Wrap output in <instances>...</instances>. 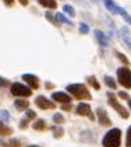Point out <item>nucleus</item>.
Instances as JSON below:
<instances>
[{"instance_id": "1", "label": "nucleus", "mask_w": 131, "mask_h": 147, "mask_svg": "<svg viewBox=\"0 0 131 147\" xmlns=\"http://www.w3.org/2000/svg\"><path fill=\"white\" fill-rule=\"evenodd\" d=\"M120 142H121V130L114 127L109 130L105 137L102 139V144L103 147H120Z\"/></svg>"}, {"instance_id": "2", "label": "nucleus", "mask_w": 131, "mask_h": 147, "mask_svg": "<svg viewBox=\"0 0 131 147\" xmlns=\"http://www.w3.org/2000/svg\"><path fill=\"white\" fill-rule=\"evenodd\" d=\"M67 91L78 100H91V94L84 84H68Z\"/></svg>"}, {"instance_id": "3", "label": "nucleus", "mask_w": 131, "mask_h": 147, "mask_svg": "<svg viewBox=\"0 0 131 147\" xmlns=\"http://www.w3.org/2000/svg\"><path fill=\"white\" fill-rule=\"evenodd\" d=\"M117 80L124 88H131V70L124 66L117 69Z\"/></svg>"}, {"instance_id": "4", "label": "nucleus", "mask_w": 131, "mask_h": 147, "mask_svg": "<svg viewBox=\"0 0 131 147\" xmlns=\"http://www.w3.org/2000/svg\"><path fill=\"white\" fill-rule=\"evenodd\" d=\"M11 94L13 95H15V97H29L31 94H32V91L29 87H27V86H22L20 83H14L13 86H11Z\"/></svg>"}, {"instance_id": "5", "label": "nucleus", "mask_w": 131, "mask_h": 147, "mask_svg": "<svg viewBox=\"0 0 131 147\" xmlns=\"http://www.w3.org/2000/svg\"><path fill=\"white\" fill-rule=\"evenodd\" d=\"M108 97H109V104L114 108V111H117L121 118L127 119V118H128V111H127L126 108H123V107H121L120 104H119V101L116 100V97H114L112 92H108Z\"/></svg>"}, {"instance_id": "6", "label": "nucleus", "mask_w": 131, "mask_h": 147, "mask_svg": "<svg viewBox=\"0 0 131 147\" xmlns=\"http://www.w3.org/2000/svg\"><path fill=\"white\" fill-rule=\"evenodd\" d=\"M76 112L78 115H82V116H88L91 121H94V113L91 111V107L88 105V104H84V102H81L78 107H77Z\"/></svg>"}, {"instance_id": "7", "label": "nucleus", "mask_w": 131, "mask_h": 147, "mask_svg": "<svg viewBox=\"0 0 131 147\" xmlns=\"http://www.w3.org/2000/svg\"><path fill=\"white\" fill-rule=\"evenodd\" d=\"M96 115H98V119H99V125H102V126H110L112 125V121L108 116V112L103 108H98L96 109Z\"/></svg>"}, {"instance_id": "8", "label": "nucleus", "mask_w": 131, "mask_h": 147, "mask_svg": "<svg viewBox=\"0 0 131 147\" xmlns=\"http://www.w3.org/2000/svg\"><path fill=\"white\" fill-rule=\"evenodd\" d=\"M35 104H36L41 109H52V108H55V104L52 101H49V100H46V97H42V95H39V97L35 100Z\"/></svg>"}, {"instance_id": "9", "label": "nucleus", "mask_w": 131, "mask_h": 147, "mask_svg": "<svg viewBox=\"0 0 131 147\" xmlns=\"http://www.w3.org/2000/svg\"><path fill=\"white\" fill-rule=\"evenodd\" d=\"M22 80L31 87V88H38L39 87V80L38 77H35V74H22Z\"/></svg>"}, {"instance_id": "10", "label": "nucleus", "mask_w": 131, "mask_h": 147, "mask_svg": "<svg viewBox=\"0 0 131 147\" xmlns=\"http://www.w3.org/2000/svg\"><path fill=\"white\" fill-rule=\"evenodd\" d=\"M52 97H53L55 101L61 102V104H70L71 102V97H68L66 92H55Z\"/></svg>"}, {"instance_id": "11", "label": "nucleus", "mask_w": 131, "mask_h": 147, "mask_svg": "<svg viewBox=\"0 0 131 147\" xmlns=\"http://www.w3.org/2000/svg\"><path fill=\"white\" fill-rule=\"evenodd\" d=\"M95 35H96V38H98V42L102 46H108L109 44V39L105 36L103 32H100V31H95Z\"/></svg>"}, {"instance_id": "12", "label": "nucleus", "mask_w": 131, "mask_h": 147, "mask_svg": "<svg viewBox=\"0 0 131 147\" xmlns=\"http://www.w3.org/2000/svg\"><path fill=\"white\" fill-rule=\"evenodd\" d=\"M39 1V4L41 6H43V7H47V9H56L57 7V3H56L55 0H38Z\"/></svg>"}, {"instance_id": "13", "label": "nucleus", "mask_w": 131, "mask_h": 147, "mask_svg": "<svg viewBox=\"0 0 131 147\" xmlns=\"http://www.w3.org/2000/svg\"><path fill=\"white\" fill-rule=\"evenodd\" d=\"M14 105H15V108H17L18 111H22V109H27L29 104H28L27 100H17V101L14 102Z\"/></svg>"}, {"instance_id": "14", "label": "nucleus", "mask_w": 131, "mask_h": 147, "mask_svg": "<svg viewBox=\"0 0 131 147\" xmlns=\"http://www.w3.org/2000/svg\"><path fill=\"white\" fill-rule=\"evenodd\" d=\"M11 133H13V130L10 127L6 126L3 122H0V136H10Z\"/></svg>"}, {"instance_id": "15", "label": "nucleus", "mask_w": 131, "mask_h": 147, "mask_svg": "<svg viewBox=\"0 0 131 147\" xmlns=\"http://www.w3.org/2000/svg\"><path fill=\"white\" fill-rule=\"evenodd\" d=\"M0 146L3 147H20L18 140H9V142H0Z\"/></svg>"}, {"instance_id": "16", "label": "nucleus", "mask_w": 131, "mask_h": 147, "mask_svg": "<svg viewBox=\"0 0 131 147\" xmlns=\"http://www.w3.org/2000/svg\"><path fill=\"white\" fill-rule=\"evenodd\" d=\"M103 80H105V84H106L109 88H113V90H114V88L117 87V86H116V81L113 80V77H110V76H105V79Z\"/></svg>"}, {"instance_id": "17", "label": "nucleus", "mask_w": 131, "mask_h": 147, "mask_svg": "<svg viewBox=\"0 0 131 147\" xmlns=\"http://www.w3.org/2000/svg\"><path fill=\"white\" fill-rule=\"evenodd\" d=\"M45 126H46V123H45L43 119H38V121L33 122V129L35 130H43Z\"/></svg>"}, {"instance_id": "18", "label": "nucleus", "mask_w": 131, "mask_h": 147, "mask_svg": "<svg viewBox=\"0 0 131 147\" xmlns=\"http://www.w3.org/2000/svg\"><path fill=\"white\" fill-rule=\"evenodd\" d=\"M0 121L3 123H6V122L10 121V113H9V111H6V109H1L0 111Z\"/></svg>"}, {"instance_id": "19", "label": "nucleus", "mask_w": 131, "mask_h": 147, "mask_svg": "<svg viewBox=\"0 0 131 147\" xmlns=\"http://www.w3.org/2000/svg\"><path fill=\"white\" fill-rule=\"evenodd\" d=\"M87 81H88V83H89V84H92V87H94L95 90H99V88H100V86H99L98 80L95 79L94 76H91V77H88V79H87Z\"/></svg>"}, {"instance_id": "20", "label": "nucleus", "mask_w": 131, "mask_h": 147, "mask_svg": "<svg viewBox=\"0 0 131 147\" xmlns=\"http://www.w3.org/2000/svg\"><path fill=\"white\" fill-rule=\"evenodd\" d=\"M63 133H64V130H63L60 126H55V127H53V136H55V137H61Z\"/></svg>"}, {"instance_id": "21", "label": "nucleus", "mask_w": 131, "mask_h": 147, "mask_svg": "<svg viewBox=\"0 0 131 147\" xmlns=\"http://www.w3.org/2000/svg\"><path fill=\"white\" fill-rule=\"evenodd\" d=\"M63 9H64V11L67 13V14H68L70 17H74V16H76V11H74V9H73V7H71L70 4H66Z\"/></svg>"}, {"instance_id": "22", "label": "nucleus", "mask_w": 131, "mask_h": 147, "mask_svg": "<svg viewBox=\"0 0 131 147\" xmlns=\"http://www.w3.org/2000/svg\"><path fill=\"white\" fill-rule=\"evenodd\" d=\"M121 34H123V35H126V38H123V39H124V42L127 44V46H128V48L131 49V41L128 39V36H127V35H128V30H127V28H123Z\"/></svg>"}, {"instance_id": "23", "label": "nucleus", "mask_w": 131, "mask_h": 147, "mask_svg": "<svg viewBox=\"0 0 131 147\" xmlns=\"http://www.w3.org/2000/svg\"><path fill=\"white\" fill-rule=\"evenodd\" d=\"M56 18H57V21H59V23L71 24V23H70V21H68V18H66V17H64V16H63V14H61V13H57V14H56Z\"/></svg>"}, {"instance_id": "24", "label": "nucleus", "mask_w": 131, "mask_h": 147, "mask_svg": "<svg viewBox=\"0 0 131 147\" xmlns=\"http://www.w3.org/2000/svg\"><path fill=\"white\" fill-rule=\"evenodd\" d=\"M45 17H46V20H47V21H50V23H52V24H55V25H57V24H59V21H56V20H55V17L52 16V13L46 11V14H45Z\"/></svg>"}, {"instance_id": "25", "label": "nucleus", "mask_w": 131, "mask_h": 147, "mask_svg": "<svg viewBox=\"0 0 131 147\" xmlns=\"http://www.w3.org/2000/svg\"><path fill=\"white\" fill-rule=\"evenodd\" d=\"M53 122H55V123H63V122H64V118H63L60 113H55V115H53Z\"/></svg>"}, {"instance_id": "26", "label": "nucleus", "mask_w": 131, "mask_h": 147, "mask_svg": "<svg viewBox=\"0 0 131 147\" xmlns=\"http://www.w3.org/2000/svg\"><path fill=\"white\" fill-rule=\"evenodd\" d=\"M126 147H131V126L127 130V136H126Z\"/></svg>"}, {"instance_id": "27", "label": "nucleus", "mask_w": 131, "mask_h": 147, "mask_svg": "<svg viewBox=\"0 0 131 147\" xmlns=\"http://www.w3.org/2000/svg\"><path fill=\"white\" fill-rule=\"evenodd\" d=\"M88 31H89V27L87 24H80V32L81 34H88Z\"/></svg>"}, {"instance_id": "28", "label": "nucleus", "mask_w": 131, "mask_h": 147, "mask_svg": "<svg viewBox=\"0 0 131 147\" xmlns=\"http://www.w3.org/2000/svg\"><path fill=\"white\" fill-rule=\"evenodd\" d=\"M116 55H117V57L120 59V60H121V62H123V63H124V65H128V59H127V57L124 56V55H121L120 52H117Z\"/></svg>"}, {"instance_id": "29", "label": "nucleus", "mask_w": 131, "mask_h": 147, "mask_svg": "<svg viewBox=\"0 0 131 147\" xmlns=\"http://www.w3.org/2000/svg\"><path fill=\"white\" fill-rule=\"evenodd\" d=\"M36 116V113L33 112V111H27V118H29V119H33Z\"/></svg>"}, {"instance_id": "30", "label": "nucleus", "mask_w": 131, "mask_h": 147, "mask_svg": "<svg viewBox=\"0 0 131 147\" xmlns=\"http://www.w3.org/2000/svg\"><path fill=\"white\" fill-rule=\"evenodd\" d=\"M119 95H120L123 100H128V94H127V92H124V91H120V92H119Z\"/></svg>"}, {"instance_id": "31", "label": "nucleus", "mask_w": 131, "mask_h": 147, "mask_svg": "<svg viewBox=\"0 0 131 147\" xmlns=\"http://www.w3.org/2000/svg\"><path fill=\"white\" fill-rule=\"evenodd\" d=\"M28 126V119H25V121H21L20 122V127H27Z\"/></svg>"}, {"instance_id": "32", "label": "nucleus", "mask_w": 131, "mask_h": 147, "mask_svg": "<svg viewBox=\"0 0 131 147\" xmlns=\"http://www.w3.org/2000/svg\"><path fill=\"white\" fill-rule=\"evenodd\" d=\"M7 84H9V81H7V80H4V79H1V77H0V86H1V87H4V86H7Z\"/></svg>"}, {"instance_id": "33", "label": "nucleus", "mask_w": 131, "mask_h": 147, "mask_svg": "<svg viewBox=\"0 0 131 147\" xmlns=\"http://www.w3.org/2000/svg\"><path fill=\"white\" fill-rule=\"evenodd\" d=\"M4 3H6V6H13L14 0H4Z\"/></svg>"}, {"instance_id": "34", "label": "nucleus", "mask_w": 131, "mask_h": 147, "mask_svg": "<svg viewBox=\"0 0 131 147\" xmlns=\"http://www.w3.org/2000/svg\"><path fill=\"white\" fill-rule=\"evenodd\" d=\"M70 108H71V107H70V104H68V105L64 104V105H63V109H64V111H70Z\"/></svg>"}, {"instance_id": "35", "label": "nucleus", "mask_w": 131, "mask_h": 147, "mask_svg": "<svg viewBox=\"0 0 131 147\" xmlns=\"http://www.w3.org/2000/svg\"><path fill=\"white\" fill-rule=\"evenodd\" d=\"M20 3H21L22 6H27L28 4V0H20Z\"/></svg>"}, {"instance_id": "36", "label": "nucleus", "mask_w": 131, "mask_h": 147, "mask_svg": "<svg viewBox=\"0 0 131 147\" xmlns=\"http://www.w3.org/2000/svg\"><path fill=\"white\" fill-rule=\"evenodd\" d=\"M128 107H130V108H131V101H128Z\"/></svg>"}, {"instance_id": "37", "label": "nucleus", "mask_w": 131, "mask_h": 147, "mask_svg": "<svg viewBox=\"0 0 131 147\" xmlns=\"http://www.w3.org/2000/svg\"><path fill=\"white\" fill-rule=\"evenodd\" d=\"M28 147H39V146H28Z\"/></svg>"}]
</instances>
